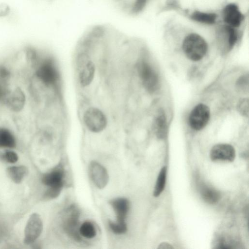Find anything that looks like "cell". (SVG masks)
Wrapping results in <instances>:
<instances>
[{"label": "cell", "instance_id": "6da1fadb", "mask_svg": "<svg viewBox=\"0 0 249 249\" xmlns=\"http://www.w3.org/2000/svg\"><path fill=\"white\" fill-rule=\"evenodd\" d=\"M65 171L63 165L59 163L42 177V182L47 187L44 194L45 198L53 199L57 197L63 188Z\"/></svg>", "mask_w": 249, "mask_h": 249}, {"label": "cell", "instance_id": "7a4b0ae2", "mask_svg": "<svg viewBox=\"0 0 249 249\" xmlns=\"http://www.w3.org/2000/svg\"><path fill=\"white\" fill-rule=\"evenodd\" d=\"M182 49L186 56L193 61L201 59L208 49L205 40L197 34H191L184 39Z\"/></svg>", "mask_w": 249, "mask_h": 249}, {"label": "cell", "instance_id": "3957f363", "mask_svg": "<svg viewBox=\"0 0 249 249\" xmlns=\"http://www.w3.org/2000/svg\"><path fill=\"white\" fill-rule=\"evenodd\" d=\"M78 78L80 85L86 87L93 80L95 67L89 56L85 53L79 54L77 59Z\"/></svg>", "mask_w": 249, "mask_h": 249}, {"label": "cell", "instance_id": "277c9868", "mask_svg": "<svg viewBox=\"0 0 249 249\" xmlns=\"http://www.w3.org/2000/svg\"><path fill=\"white\" fill-rule=\"evenodd\" d=\"M83 120L87 128L94 133L102 131L107 124L105 115L100 109L96 107L87 109L83 115Z\"/></svg>", "mask_w": 249, "mask_h": 249}, {"label": "cell", "instance_id": "5b68a950", "mask_svg": "<svg viewBox=\"0 0 249 249\" xmlns=\"http://www.w3.org/2000/svg\"><path fill=\"white\" fill-rule=\"evenodd\" d=\"M79 215V210L72 205L66 211L63 220L64 230L71 237L77 241L81 240L78 227Z\"/></svg>", "mask_w": 249, "mask_h": 249}, {"label": "cell", "instance_id": "8992f818", "mask_svg": "<svg viewBox=\"0 0 249 249\" xmlns=\"http://www.w3.org/2000/svg\"><path fill=\"white\" fill-rule=\"evenodd\" d=\"M43 230L41 217L37 213H32L29 217L24 230V242L32 244L40 236Z\"/></svg>", "mask_w": 249, "mask_h": 249}, {"label": "cell", "instance_id": "52a82bcc", "mask_svg": "<svg viewBox=\"0 0 249 249\" xmlns=\"http://www.w3.org/2000/svg\"><path fill=\"white\" fill-rule=\"evenodd\" d=\"M210 116V109L205 105H196L191 112L189 117V124L194 130H199L207 124Z\"/></svg>", "mask_w": 249, "mask_h": 249}, {"label": "cell", "instance_id": "ba28073f", "mask_svg": "<svg viewBox=\"0 0 249 249\" xmlns=\"http://www.w3.org/2000/svg\"><path fill=\"white\" fill-rule=\"evenodd\" d=\"M36 75L47 85H53L58 79V72L54 62L50 58L44 60L39 66Z\"/></svg>", "mask_w": 249, "mask_h": 249}, {"label": "cell", "instance_id": "9c48e42d", "mask_svg": "<svg viewBox=\"0 0 249 249\" xmlns=\"http://www.w3.org/2000/svg\"><path fill=\"white\" fill-rule=\"evenodd\" d=\"M137 69L144 87L150 91L155 90L158 86V78L150 65L145 61H141L138 65Z\"/></svg>", "mask_w": 249, "mask_h": 249}, {"label": "cell", "instance_id": "30bf717a", "mask_svg": "<svg viewBox=\"0 0 249 249\" xmlns=\"http://www.w3.org/2000/svg\"><path fill=\"white\" fill-rule=\"evenodd\" d=\"M89 173L94 184L99 189L105 188L109 180L106 169L100 163L92 161L89 165Z\"/></svg>", "mask_w": 249, "mask_h": 249}, {"label": "cell", "instance_id": "8fae6325", "mask_svg": "<svg viewBox=\"0 0 249 249\" xmlns=\"http://www.w3.org/2000/svg\"><path fill=\"white\" fill-rule=\"evenodd\" d=\"M109 203L116 214V220L114 222L119 225L127 226L126 218L130 209L129 200L124 197H117L110 200Z\"/></svg>", "mask_w": 249, "mask_h": 249}, {"label": "cell", "instance_id": "7c38bea8", "mask_svg": "<svg viewBox=\"0 0 249 249\" xmlns=\"http://www.w3.org/2000/svg\"><path fill=\"white\" fill-rule=\"evenodd\" d=\"M235 157L234 148L230 144L220 143L213 146L210 151L212 160H226L232 161Z\"/></svg>", "mask_w": 249, "mask_h": 249}, {"label": "cell", "instance_id": "4fadbf2b", "mask_svg": "<svg viewBox=\"0 0 249 249\" xmlns=\"http://www.w3.org/2000/svg\"><path fill=\"white\" fill-rule=\"evenodd\" d=\"M223 16L227 25L234 28L239 26L244 19V16L238 6L234 3L229 4L225 7Z\"/></svg>", "mask_w": 249, "mask_h": 249}, {"label": "cell", "instance_id": "5bb4252c", "mask_svg": "<svg viewBox=\"0 0 249 249\" xmlns=\"http://www.w3.org/2000/svg\"><path fill=\"white\" fill-rule=\"evenodd\" d=\"M25 96L23 91L17 88L12 92H9L4 103L8 108L15 112L20 111L24 106Z\"/></svg>", "mask_w": 249, "mask_h": 249}, {"label": "cell", "instance_id": "9a60e30c", "mask_svg": "<svg viewBox=\"0 0 249 249\" xmlns=\"http://www.w3.org/2000/svg\"><path fill=\"white\" fill-rule=\"evenodd\" d=\"M8 177L15 183H20L27 175L28 168L24 165L9 167L6 170Z\"/></svg>", "mask_w": 249, "mask_h": 249}, {"label": "cell", "instance_id": "2e32d148", "mask_svg": "<svg viewBox=\"0 0 249 249\" xmlns=\"http://www.w3.org/2000/svg\"><path fill=\"white\" fill-rule=\"evenodd\" d=\"M16 145L15 137L6 128H0V148H13Z\"/></svg>", "mask_w": 249, "mask_h": 249}, {"label": "cell", "instance_id": "e0dca14e", "mask_svg": "<svg viewBox=\"0 0 249 249\" xmlns=\"http://www.w3.org/2000/svg\"><path fill=\"white\" fill-rule=\"evenodd\" d=\"M200 194L203 200L210 204L216 203L220 198L219 194L215 190L207 185L201 187Z\"/></svg>", "mask_w": 249, "mask_h": 249}, {"label": "cell", "instance_id": "ac0fdd59", "mask_svg": "<svg viewBox=\"0 0 249 249\" xmlns=\"http://www.w3.org/2000/svg\"><path fill=\"white\" fill-rule=\"evenodd\" d=\"M191 18L198 22L212 24L215 23L216 15L214 13L196 11L192 14Z\"/></svg>", "mask_w": 249, "mask_h": 249}, {"label": "cell", "instance_id": "d6986e66", "mask_svg": "<svg viewBox=\"0 0 249 249\" xmlns=\"http://www.w3.org/2000/svg\"><path fill=\"white\" fill-rule=\"evenodd\" d=\"M164 113L160 111L156 118L155 128L157 136L160 138H163L166 135V123Z\"/></svg>", "mask_w": 249, "mask_h": 249}, {"label": "cell", "instance_id": "ffe728a7", "mask_svg": "<svg viewBox=\"0 0 249 249\" xmlns=\"http://www.w3.org/2000/svg\"><path fill=\"white\" fill-rule=\"evenodd\" d=\"M167 168L166 166L163 167L158 175L157 180L154 189L153 196L155 197L159 196L163 192L166 182Z\"/></svg>", "mask_w": 249, "mask_h": 249}, {"label": "cell", "instance_id": "44dd1931", "mask_svg": "<svg viewBox=\"0 0 249 249\" xmlns=\"http://www.w3.org/2000/svg\"><path fill=\"white\" fill-rule=\"evenodd\" d=\"M79 232L81 236L87 239L93 238L97 233L94 225L89 221H85L80 225Z\"/></svg>", "mask_w": 249, "mask_h": 249}, {"label": "cell", "instance_id": "7402d4cb", "mask_svg": "<svg viewBox=\"0 0 249 249\" xmlns=\"http://www.w3.org/2000/svg\"><path fill=\"white\" fill-rule=\"evenodd\" d=\"M225 31L228 36V47L229 50L231 49L237 40V34L234 27L226 25Z\"/></svg>", "mask_w": 249, "mask_h": 249}, {"label": "cell", "instance_id": "603a6c76", "mask_svg": "<svg viewBox=\"0 0 249 249\" xmlns=\"http://www.w3.org/2000/svg\"><path fill=\"white\" fill-rule=\"evenodd\" d=\"M1 158L5 161L10 163L17 162L18 159V154L15 152L10 150L4 151L1 154Z\"/></svg>", "mask_w": 249, "mask_h": 249}, {"label": "cell", "instance_id": "cb8c5ba5", "mask_svg": "<svg viewBox=\"0 0 249 249\" xmlns=\"http://www.w3.org/2000/svg\"><path fill=\"white\" fill-rule=\"evenodd\" d=\"M108 225L111 231L116 234L125 233L127 230V226H124L116 224L114 221H109Z\"/></svg>", "mask_w": 249, "mask_h": 249}, {"label": "cell", "instance_id": "d4e9b609", "mask_svg": "<svg viewBox=\"0 0 249 249\" xmlns=\"http://www.w3.org/2000/svg\"><path fill=\"white\" fill-rule=\"evenodd\" d=\"M5 79L0 77V102H5L9 93Z\"/></svg>", "mask_w": 249, "mask_h": 249}, {"label": "cell", "instance_id": "484cf974", "mask_svg": "<svg viewBox=\"0 0 249 249\" xmlns=\"http://www.w3.org/2000/svg\"><path fill=\"white\" fill-rule=\"evenodd\" d=\"M249 102L248 99H244L240 101L238 106L239 111L244 115H248Z\"/></svg>", "mask_w": 249, "mask_h": 249}, {"label": "cell", "instance_id": "4316f807", "mask_svg": "<svg viewBox=\"0 0 249 249\" xmlns=\"http://www.w3.org/2000/svg\"><path fill=\"white\" fill-rule=\"evenodd\" d=\"M9 7L5 4H0V17L7 15L9 12Z\"/></svg>", "mask_w": 249, "mask_h": 249}, {"label": "cell", "instance_id": "83f0119b", "mask_svg": "<svg viewBox=\"0 0 249 249\" xmlns=\"http://www.w3.org/2000/svg\"><path fill=\"white\" fill-rule=\"evenodd\" d=\"M159 248L160 249H170L172 248V246H171L169 244L166 243H163L161 244Z\"/></svg>", "mask_w": 249, "mask_h": 249}]
</instances>
